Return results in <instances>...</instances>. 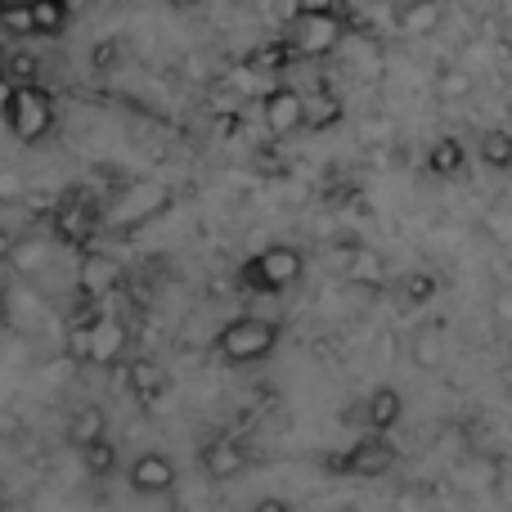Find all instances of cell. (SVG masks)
I'll use <instances>...</instances> for the list:
<instances>
[{"label": "cell", "instance_id": "obj_17", "mask_svg": "<svg viewBox=\"0 0 512 512\" xmlns=\"http://www.w3.org/2000/svg\"><path fill=\"white\" fill-rule=\"evenodd\" d=\"M68 441L77 445V450H90V445L108 441V414L99 405H81L77 414L68 418Z\"/></svg>", "mask_w": 512, "mask_h": 512}, {"label": "cell", "instance_id": "obj_26", "mask_svg": "<svg viewBox=\"0 0 512 512\" xmlns=\"http://www.w3.org/2000/svg\"><path fill=\"white\" fill-rule=\"evenodd\" d=\"M0 27L14 36H32V5H0Z\"/></svg>", "mask_w": 512, "mask_h": 512}, {"label": "cell", "instance_id": "obj_24", "mask_svg": "<svg viewBox=\"0 0 512 512\" xmlns=\"http://www.w3.org/2000/svg\"><path fill=\"white\" fill-rule=\"evenodd\" d=\"M463 158H468V153H463V144L454 140V135H445V140L432 144V158H427V162H432L436 176H459V171H463Z\"/></svg>", "mask_w": 512, "mask_h": 512}, {"label": "cell", "instance_id": "obj_4", "mask_svg": "<svg viewBox=\"0 0 512 512\" xmlns=\"http://www.w3.org/2000/svg\"><path fill=\"white\" fill-rule=\"evenodd\" d=\"M5 117L9 131L23 144H36L41 135H50L54 126V99L45 86H9L5 90Z\"/></svg>", "mask_w": 512, "mask_h": 512}, {"label": "cell", "instance_id": "obj_31", "mask_svg": "<svg viewBox=\"0 0 512 512\" xmlns=\"http://www.w3.org/2000/svg\"><path fill=\"white\" fill-rule=\"evenodd\" d=\"M252 512H292V504H288V499H274V495H270V499H261V504H256Z\"/></svg>", "mask_w": 512, "mask_h": 512}, {"label": "cell", "instance_id": "obj_10", "mask_svg": "<svg viewBox=\"0 0 512 512\" xmlns=\"http://www.w3.org/2000/svg\"><path fill=\"white\" fill-rule=\"evenodd\" d=\"M126 477H131V490H140V495H167L176 486V463L162 450H144V454H135Z\"/></svg>", "mask_w": 512, "mask_h": 512}, {"label": "cell", "instance_id": "obj_11", "mask_svg": "<svg viewBox=\"0 0 512 512\" xmlns=\"http://www.w3.org/2000/svg\"><path fill=\"white\" fill-rule=\"evenodd\" d=\"M409 360L418 369H441L445 364V319H423V324L409 333Z\"/></svg>", "mask_w": 512, "mask_h": 512}, {"label": "cell", "instance_id": "obj_5", "mask_svg": "<svg viewBox=\"0 0 512 512\" xmlns=\"http://www.w3.org/2000/svg\"><path fill=\"white\" fill-rule=\"evenodd\" d=\"M301 270H306V256L288 248V243H274V248H265L261 256H252L243 265V283L252 292H283L301 279Z\"/></svg>", "mask_w": 512, "mask_h": 512}, {"label": "cell", "instance_id": "obj_23", "mask_svg": "<svg viewBox=\"0 0 512 512\" xmlns=\"http://www.w3.org/2000/svg\"><path fill=\"white\" fill-rule=\"evenodd\" d=\"M472 86H477V77H472L468 68H445L441 77H436V99H445V104H459V99L472 95Z\"/></svg>", "mask_w": 512, "mask_h": 512}, {"label": "cell", "instance_id": "obj_32", "mask_svg": "<svg viewBox=\"0 0 512 512\" xmlns=\"http://www.w3.org/2000/svg\"><path fill=\"white\" fill-rule=\"evenodd\" d=\"M9 252H14V234L0 225V261H9Z\"/></svg>", "mask_w": 512, "mask_h": 512}, {"label": "cell", "instance_id": "obj_15", "mask_svg": "<svg viewBox=\"0 0 512 512\" xmlns=\"http://www.w3.org/2000/svg\"><path fill=\"white\" fill-rule=\"evenodd\" d=\"M400 414H405V405H400L396 387H378L369 400H364V423H369L373 436H387L391 427L400 423Z\"/></svg>", "mask_w": 512, "mask_h": 512}, {"label": "cell", "instance_id": "obj_12", "mask_svg": "<svg viewBox=\"0 0 512 512\" xmlns=\"http://www.w3.org/2000/svg\"><path fill=\"white\" fill-rule=\"evenodd\" d=\"M203 468H207V477L230 481V477H239V472L248 468V450H243L234 436H216V441L203 445Z\"/></svg>", "mask_w": 512, "mask_h": 512}, {"label": "cell", "instance_id": "obj_20", "mask_svg": "<svg viewBox=\"0 0 512 512\" xmlns=\"http://www.w3.org/2000/svg\"><path fill=\"white\" fill-rule=\"evenodd\" d=\"M337 117H342V99L333 95V90H310L306 95V126L310 131H324V126H333Z\"/></svg>", "mask_w": 512, "mask_h": 512}, {"label": "cell", "instance_id": "obj_27", "mask_svg": "<svg viewBox=\"0 0 512 512\" xmlns=\"http://www.w3.org/2000/svg\"><path fill=\"white\" fill-rule=\"evenodd\" d=\"M486 234L495 243H512V207H490L486 212Z\"/></svg>", "mask_w": 512, "mask_h": 512}, {"label": "cell", "instance_id": "obj_9", "mask_svg": "<svg viewBox=\"0 0 512 512\" xmlns=\"http://www.w3.org/2000/svg\"><path fill=\"white\" fill-rule=\"evenodd\" d=\"M122 283V265L113 261L108 252H95L90 248L86 256H81V265H77V288H81V297L86 301H104L108 292Z\"/></svg>", "mask_w": 512, "mask_h": 512}, {"label": "cell", "instance_id": "obj_6", "mask_svg": "<svg viewBox=\"0 0 512 512\" xmlns=\"http://www.w3.org/2000/svg\"><path fill=\"white\" fill-rule=\"evenodd\" d=\"M261 117L270 126V135H292L306 126V95L292 86H274L261 95Z\"/></svg>", "mask_w": 512, "mask_h": 512}, {"label": "cell", "instance_id": "obj_3", "mask_svg": "<svg viewBox=\"0 0 512 512\" xmlns=\"http://www.w3.org/2000/svg\"><path fill=\"white\" fill-rule=\"evenodd\" d=\"M167 207H171V189L162 185V180H135V185H126L122 194L108 203L104 225L108 230H135V225L162 216Z\"/></svg>", "mask_w": 512, "mask_h": 512}, {"label": "cell", "instance_id": "obj_22", "mask_svg": "<svg viewBox=\"0 0 512 512\" xmlns=\"http://www.w3.org/2000/svg\"><path fill=\"white\" fill-rule=\"evenodd\" d=\"M481 162L495 171H508L512 167V131H486L481 135Z\"/></svg>", "mask_w": 512, "mask_h": 512}, {"label": "cell", "instance_id": "obj_2", "mask_svg": "<svg viewBox=\"0 0 512 512\" xmlns=\"http://www.w3.org/2000/svg\"><path fill=\"white\" fill-rule=\"evenodd\" d=\"M274 346H279V324L265 315L230 319V324L221 328V337H216V355H221L225 364H256V360H265Z\"/></svg>", "mask_w": 512, "mask_h": 512}, {"label": "cell", "instance_id": "obj_18", "mask_svg": "<svg viewBox=\"0 0 512 512\" xmlns=\"http://www.w3.org/2000/svg\"><path fill=\"white\" fill-rule=\"evenodd\" d=\"M50 239H41V234H27V239H14V252H9V265H14L23 279H32V274H41L45 265H50Z\"/></svg>", "mask_w": 512, "mask_h": 512}, {"label": "cell", "instance_id": "obj_19", "mask_svg": "<svg viewBox=\"0 0 512 512\" xmlns=\"http://www.w3.org/2000/svg\"><path fill=\"white\" fill-rule=\"evenodd\" d=\"M32 5V36H63L72 9L63 0H27Z\"/></svg>", "mask_w": 512, "mask_h": 512}, {"label": "cell", "instance_id": "obj_13", "mask_svg": "<svg viewBox=\"0 0 512 512\" xmlns=\"http://www.w3.org/2000/svg\"><path fill=\"white\" fill-rule=\"evenodd\" d=\"M346 279H351L355 288H382V283L391 279V265L378 248H351L346 252Z\"/></svg>", "mask_w": 512, "mask_h": 512}, {"label": "cell", "instance_id": "obj_16", "mask_svg": "<svg viewBox=\"0 0 512 512\" xmlns=\"http://www.w3.org/2000/svg\"><path fill=\"white\" fill-rule=\"evenodd\" d=\"M445 23V5L441 0H409V5L396 9V27L405 36H427Z\"/></svg>", "mask_w": 512, "mask_h": 512}, {"label": "cell", "instance_id": "obj_21", "mask_svg": "<svg viewBox=\"0 0 512 512\" xmlns=\"http://www.w3.org/2000/svg\"><path fill=\"white\" fill-rule=\"evenodd\" d=\"M126 382H131V391H135V396H144V400L167 391V373H162L153 360H135L131 373H126Z\"/></svg>", "mask_w": 512, "mask_h": 512}, {"label": "cell", "instance_id": "obj_14", "mask_svg": "<svg viewBox=\"0 0 512 512\" xmlns=\"http://www.w3.org/2000/svg\"><path fill=\"white\" fill-rule=\"evenodd\" d=\"M99 216L90 212L86 203H63L59 216H54V230H59L63 243H72V248H86L90 252V234H95Z\"/></svg>", "mask_w": 512, "mask_h": 512}, {"label": "cell", "instance_id": "obj_30", "mask_svg": "<svg viewBox=\"0 0 512 512\" xmlns=\"http://www.w3.org/2000/svg\"><path fill=\"white\" fill-rule=\"evenodd\" d=\"M495 319L512 328V288H499L495 292Z\"/></svg>", "mask_w": 512, "mask_h": 512}, {"label": "cell", "instance_id": "obj_25", "mask_svg": "<svg viewBox=\"0 0 512 512\" xmlns=\"http://www.w3.org/2000/svg\"><path fill=\"white\" fill-rule=\"evenodd\" d=\"M81 463H86V472H95V477H108V472L117 468V445L113 441L90 445V450H81Z\"/></svg>", "mask_w": 512, "mask_h": 512}, {"label": "cell", "instance_id": "obj_8", "mask_svg": "<svg viewBox=\"0 0 512 512\" xmlns=\"http://www.w3.org/2000/svg\"><path fill=\"white\" fill-rule=\"evenodd\" d=\"M126 351V324L117 315H95L86 324V360L90 364H113Z\"/></svg>", "mask_w": 512, "mask_h": 512}, {"label": "cell", "instance_id": "obj_33", "mask_svg": "<svg viewBox=\"0 0 512 512\" xmlns=\"http://www.w3.org/2000/svg\"><path fill=\"white\" fill-rule=\"evenodd\" d=\"M0 512H5V490H0Z\"/></svg>", "mask_w": 512, "mask_h": 512}, {"label": "cell", "instance_id": "obj_29", "mask_svg": "<svg viewBox=\"0 0 512 512\" xmlns=\"http://www.w3.org/2000/svg\"><path fill=\"white\" fill-rule=\"evenodd\" d=\"M432 292H436V279H432V274H409V297H414V301L432 297Z\"/></svg>", "mask_w": 512, "mask_h": 512}, {"label": "cell", "instance_id": "obj_28", "mask_svg": "<svg viewBox=\"0 0 512 512\" xmlns=\"http://www.w3.org/2000/svg\"><path fill=\"white\" fill-rule=\"evenodd\" d=\"M9 68H14V86H41V81H36V59H27V54H14V59H9Z\"/></svg>", "mask_w": 512, "mask_h": 512}, {"label": "cell", "instance_id": "obj_7", "mask_svg": "<svg viewBox=\"0 0 512 512\" xmlns=\"http://www.w3.org/2000/svg\"><path fill=\"white\" fill-rule=\"evenodd\" d=\"M333 468L351 472V477H382V472L396 468V445H391L387 436H369V441H360L355 450H346Z\"/></svg>", "mask_w": 512, "mask_h": 512}, {"label": "cell", "instance_id": "obj_1", "mask_svg": "<svg viewBox=\"0 0 512 512\" xmlns=\"http://www.w3.org/2000/svg\"><path fill=\"white\" fill-rule=\"evenodd\" d=\"M292 23V54L301 59H324V54L337 50V41L346 36V23H342V9L337 5H297V14L288 18Z\"/></svg>", "mask_w": 512, "mask_h": 512}]
</instances>
